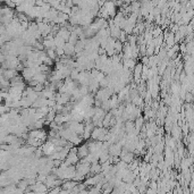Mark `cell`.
<instances>
[{
	"mask_svg": "<svg viewBox=\"0 0 194 194\" xmlns=\"http://www.w3.org/2000/svg\"><path fill=\"white\" fill-rule=\"evenodd\" d=\"M87 152H89V148H87V144H83L81 148L77 149V153L80 155V158H84L87 155Z\"/></svg>",
	"mask_w": 194,
	"mask_h": 194,
	"instance_id": "obj_1",
	"label": "cell"
},
{
	"mask_svg": "<svg viewBox=\"0 0 194 194\" xmlns=\"http://www.w3.org/2000/svg\"><path fill=\"white\" fill-rule=\"evenodd\" d=\"M141 74H142V64L135 65V73H134L135 80H138V78L141 77Z\"/></svg>",
	"mask_w": 194,
	"mask_h": 194,
	"instance_id": "obj_2",
	"label": "cell"
}]
</instances>
